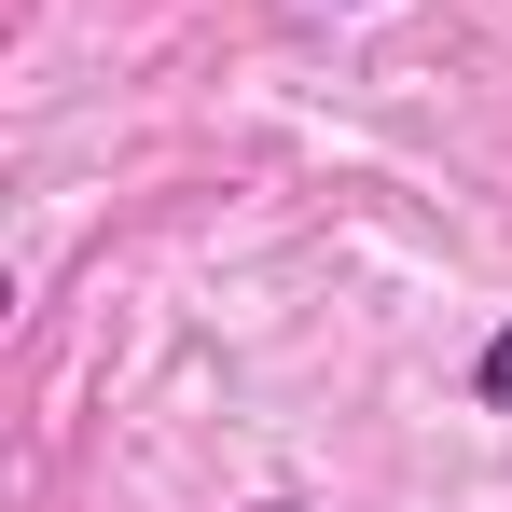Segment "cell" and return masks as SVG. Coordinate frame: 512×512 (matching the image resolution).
Instances as JSON below:
<instances>
[{
  "instance_id": "7a4b0ae2",
  "label": "cell",
  "mask_w": 512,
  "mask_h": 512,
  "mask_svg": "<svg viewBox=\"0 0 512 512\" xmlns=\"http://www.w3.org/2000/svg\"><path fill=\"white\" fill-rule=\"evenodd\" d=\"M263 512H291V499H263Z\"/></svg>"
},
{
  "instance_id": "6da1fadb",
  "label": "cell",
  "mask_w": 512,
  "mask_h": 512,
  "mask_svg": "<svg viewBox=\"0 0 512 512\" xmlns=\"http://www.w3.org/2000/svg\"><path fill=\"white\" fill-rule=\"evenodd\" d=\"M485 402H512V333H499V346H485Z\"/></svg>"
}]
</instances>
